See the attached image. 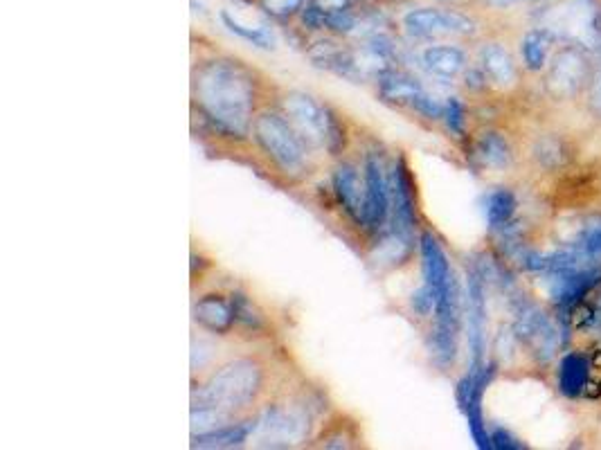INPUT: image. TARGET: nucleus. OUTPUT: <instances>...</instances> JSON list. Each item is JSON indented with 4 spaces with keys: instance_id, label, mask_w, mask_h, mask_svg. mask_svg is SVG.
<instances>
[{
    "instance_id": "16",
    "label": "nucleus",
    "mask_w": 601,
    "mask_h": 450,
    "mask_svg": "<svg viewBox=\"0 0 601 450\" xmlns=\"http://www.w3.org/2000/svg\"><path fill=\"white\" fill-rule=\"evenodd\" d=\"M194 320L217 336H226L235 327V306L223 295H203L194 302Z\"/></svg>"
},
{
    "instance_id": "12",
    "label": "nucleus",
    "mask_w": 601,
    "mask_h": 450,
    "mask_svg": "<svg viewBox=\"0 0 601 450\" xmlns=\"http://www.w3.org/2000/svg\"><path fill=\"white\" fill-rule=\"evenodd\" d=\"M601 284V268L586 266L550 275V295L561 311H570Z\"/></svg>"
},
{
    "instance_id": "15",
    "label": "nucleus",
    "mask_w": 601,
    "mask_h": 450,
    "mask_svg": "<svg viewBox=\"0 0 601 450\" xmlns=\"http://www.w3.org/2000/svg\"><path fill=\"white\" fill-rule=\"evenodd\" d=\"M334 192L343 210L365 228V180L354 165H340L334 174Z\"/></svg>"
},
{
    "instance_id": "17",
    "label": "nucleus",
    "mask_w": 601,
    "mask_h": 450,
    "mask_svg": "<svg viewBox=\"0 0 601 450\" xmlns=\"http://www.w3.org/2000/svg\"><path fill=\"white\" fill-rule=\"evenodd\" d=\"M480 63L484 77L500 88H509L518 81V70L514 57L500 43H487L480 52Z\"/></svg>"
},
{
    "instance_id": "3",
    "label": "nucleus",
    "mask_w": 601,
    "mask_h": 450,
    "mask_svg": "<svg viewBox=\"0 0 601 450\" xmlns=\"http://www.w3.org/2000/svg\"><path fill=\"white\" fill-rule=\"evenodd\" d=\"M282 111L300 138L307 142V147H322L334 156L345 147V131L336 115L311 95L298 93V90L286 93L282 97Z\"/></svg>"
},
{
    "instance_id": "27",
    "label": "nucleus",
    "mask_w": 601,
    "mask_h": 450,
    "mask_svg": "<svg viewBox=\"0 0 601 450\" xmlns=\"http://www.w3.org/2000/svg\"><path fill=\"white\" fill-rule=\"evenodd\" d=\"M410 304H412V309H415V313L421 315V318H428L430 313H435V297H433V293H430V288L426 284H421L417 291L412 293Z\"/></svg>"
},
{
    "instance_id": "11",
    "label": "nucleus",
    "mask_w": 601,
    "mask_h": 450,
    "mask_svg": "<svg viewBox=\"0 0 601 450\" xmlns=\"http://www.w3.org/2000/svg\"><path fill=\"white\" fill-rule=\"evenodd\" d=\"M365 180V228L370 232H381L390 223V178L385 176L381 160L367 156L363 165Z\"/></svg>"
},
{
    "instance_id": "24",
    "label": "nucleus",
    "mask_w": 601,
    "mask_h": 450,
    "mask_svg": "<svg viewBox=\"0 0 601 450\" xmlns=\"http://www.w3.org/2000/svg\"><path fill=\"white\" fill-rule=\"evenodd\" d=\"M475 158L480 160L482 167L489 169H505L511 160V151L507 140L496 131L482 133L475 142Z\"/></svg>"
},
{
    "instance_id": "10",
    "label": "nucleus",
    "mask_w": 601,
    "mask_h": 450,
    "mask_svg": "<svg viewBox=\"0 0 601 450\" xmlns=\"http://www.w3.org/2000/svg\"><path fill=\"white\" fill-rule=\"evenodd\" d=\"M390 223L394 234L412 241V232L417 228V198H415V183H412L410 169L406 160L399 158L390 176Z\"/></svg>"
},
{
    "instance_id": "18",
    "label": "nucleus",
    "mask_w": 601,
    "mask_h": 450,
    "mask_svg": "<svg viewBox=\"0 0 601 450\" xmlns=\"http://www.w3.org/2000/svg\"><path fill=\"white\" fill-rule=\"evenodd\" d=\"M421 66L435 77L455 79L466 68V54L457 45H430L421 52Z\"/></svg>"
},
{
    "instance_id": "4",
    "label": "nucleus",
    "mask_w": 601,
    "mask_h": 450,
    "mask_svg": "<svg viewBox=\"0 0 601 450\" xmlns=\"http://www.w3.org/2000/svg\"><path fill=\"white\" fill-rule=\"evenodd\" d=\"M250 131L266 156L286 174H298L307 165V142L300 138L284 113L264 111L255 115Z\"/></svg>"
},
{
    "instance_id": "6",
    "label": "nucleus",
    "mask_w": 601,
    "mask_h": 450,
    "mask_svg": "<svg viewBox=\"0 0 601 450\" xmlns=\"http://www.w3.org/2000/svg\"><path fill=\"white\" fill-rule=\"evenodd\" d=\"M493 376H496V363L469 367V372L462 376V381L455 387L457 405H460V410L466 414V421H469V430H471L475 446L482 450L493 448L491 432L487 428V423H484V414H482V396H484V392H487Z\"/></svg>"
},
{
    "instance_id": "5",
    "label": "nucleus",
    "mask_w": 601,
    "mask_h": 450,
    "mask_svg": "<svg viewBox=\"0 0 601 450\" xmlns=\"http://www.w3.org/2000/svg\"><path fill=\"white\" fill-rule=\"evenodd\" d=\"M514 333L516 338L523 342L529 351L541 360V363H547L556 351H559L563 336L561 331L556 329V324L550 320L541 306H536L534 302L525 300V297H516L514 302Z\"/></svg>"
},
{
    "instance_id": "26",
    "label": "nucleus",
    "mask_w": 601,
    "mask_h": 450,
    "mask_svg": "<svg viewBox=\"0 0 601 450\" xmlns=\"http://www.w3.org/2000/svg\"><path fill=\"white\" fill-rule=\"evenodd\" d=\"M444 122L448 126V131L457 135V138H462L466 117H464V104L460 102V97H448L444 108Z\"/></svg>"
},
{
    "instance_id": "19",
    "label": "nucleus",
    "mask_w": 601,
    "mask_h": 450,
    "mask_svg": "<svg viewBox=\"0 0 601 450\" xmlns=\"http://www.w3.org/2000/svg\"><path fill=\"white\" fill-rule=\"evenodd\" d=\"M424 93V86L419 84V79L406 75L399 70H385L379 75V95L383 102L390 104H415L417 97Z\"/></svg>"
},
{
    "instance_id": "2",
    "label": "nucleus",
    "mask_w": 601,
    "mask_h": 450,
    "mask_svg": "<svg viewBox=\"0 0 601 450\" xmlns=\"http://www.w3.org/2000/svg\"><path fill=\"white\" fill-rule=\"evenodd\" d=\"M264 365L253 358H239L223 365L219 372L199 392L192 394V408H217L230 417L241 408H248L264 392Z\"/></svg>"
},
{
    "instance_id": "34",
    "label": "nucleus",
    "mask_w": 601,
    "mask_h": 450,
    "mask_svg": "<svg viewBox=\"0 0 601 450\" xmlns=\"http://www.w3.org/2000/svg\"><path fill=\"white\" fill-rule=\"evenodd\" d=\"M487 3H489L491 7H498V9H507V7H514V5L536 3V0H487Z\"/></svg>"
},
{
    "instance_id": "7",
    "label": "nucleus",
    "mask_w": 601,
    "mask_h": 450,
    "mask_svg": "<svg viewBox=\"0 0 601 450\" xmlns=\"http://www.w3.org/2000/svg\"><path fill=\"white\" fill-rule=\"evenodd\" d=\"M592 81V70L586 52L577 45H565L556 52L545 72V90L556 99H572Z\"/></svg>"
},
{
    "instance_id": "32",
    "label": "nucleus",
    "mask_w": 601,
    "mask_h": 450,
    "mask_svg": "<svg viewBox=\"0 0 601 450\" xmlns=\"http://www.w3.org/2000/svg\"><path fill=\"white\" fill-rule=\"evenodd\" d=\"M536 156L541 158V162H543L545 167H554V165H559V162L563 160V149H561L559 142L543 140L541 147L536 149Z\"/></svg>"
},
{
    "instance_id": "9",
    "label": "nucleus",
    "mask_w": 601,
    "mask_h": 450,
    "mask_svg": "<svg viewBox=\"0 0 601 450\" xmlns=\"http://www.w3.org/2000/svg\"><path fill=\"white\" fill-rule=\"evenodd\" d=\"M466 322H469V347L471 367L487 363V291H484V275L478 266H471L466 273Z\"/></svg>"
},
{
    "instance_id": "13",
    "label": "nucleus",
    "mask_w": 601,
    "mask_h": 450,
    "mask_svg": "<svg viewBox=\"0 0 601 450\" xmlns=\"http://www.w3.org/2000/svg\"><path fill=\"white\" fill-rule=\"evenodd\" d=\"M307 426V417L302 412L271 405L257 421V432L266 446H289L291 441H300L307 435Z\"/></svg>"
},
{
    "instance_id": "1",
    "label": "nucleus",
    "mask_w": 601,
    "mask_h": 450,
    "mask_svg": "<svg viewBox=\"0 0 601 450\" xmlns=\"http://www.w3.org/2000/svg\"><path fill=\"white\" fill-rule=\"evenodd\" d=\"M194 104L214 129L244 138L253 129L259 81L255 70L239 59H212L194 70Z\"/></svg>"
},
{
    "instance_id": "31",
    "label": "nucleus",
    "mask_w": 601,
    "mask_h": 450,
    "mask_svg": "<svg viewBox=\"0 0 601 450\" xmlns=\"http://www.w3.org/2000/svg\"><path fill=\"white\" fill-rule=\"evenodd\" d=\"M262 7L268 14H273L277 18H286L298 12V9L304 5V0H259Z\"/></svg>"
},
{
    "instance_id": "23",
    "label": "nucleus",
    "mask_w": 601,
    "mask_h": 450,
    "mask_svg": "<svg viewBox=\"0 0 601 450\" xmlns=\"http://www.w3.org/2000/svg\"><path fill=\"white\" fill-rule=\"evenodd\" d=\"M516 207H518V203H516V196L511 189L498 187V189H493V192H489L487 198H484V216H487L489 228H493V230L507 228L511 219H514Z\"/></svg>"
},
{
    "instance_id": "21",
    "label": "nucleus",
    "mask_w": 601,
    "mask_h": 450,
    "mask_svg": "<svg viewBox=\"0 0 601 450\" xmlns=\"http://www.w3.org/2000/svg\"><path fill=\"white\" fill-rule=\"evenodd\" d=\"M257 432L255 421L244 423H228L212 432H203V435H192L194 448H235L241 446L248 437H253Z\"/></svg>"
},
{
    "instance_id": "25",
    "label": "nucleus",
    "mask_w": 601,
    "mask_h": 450,
    "mask_svg": "<svg viewBox=\"0 0 601 450\" xmlns=\"http://www.w3.org/2000/svg\"><path fill=\"white\" fill-rule=\"evenodd\" d=\"M221 21H223V25H226L232 34H237L239 39H244L248 43L257 45V48H262V50H273L275 48L277 39H275V34H273L271 27H266V25H257V27L241 25L228 12H221Z\"/></svg>"
},
{
    "instance_id": "20",
    "label": "nucleus",
    "mask_w": 601,
    "mask_h": 450,
    "mask_svg": "<svg viewBox=\"0 0 601 450\" xmlns=\"http://www.w3.org/2000/svg\"><path fill=\"white\" fill-rule=\"evenodd\" d=\"M590 378V360L586 354L570 351L561 358L559 365V390L568 399H579L586 390Z\"/></svg>"
},
{
    "instance_id": "35",
    "label": "nucleus",
    "mask_w": 601,
    "mask_h": 450,
    "mask_svg": "<svg viewBox=\"0 0 601 450\" xmlns=\"http://www.w3.org/2000/svg\"><path fill=\"white\" fill-rule=\"evenodd\" d=\"M590 324L595 329H601V295H599V302H597V306H595V313L590 315Z\"/></svg>"
},
{
    "instance_id": "29",
    "label": "nucleus",
    "mask_w": 601,
    "mask_h": 450,
    "mask_svg": "<svg viewBox=\"0 0 601 450\" xmlns=\"http://www.w3.org/2000/svg\"><path fill=\"white\" fill-rule=\"evenodd\" d=\"M577 246L586 250L592 259H601V223H595L583 230Z\"/></svg>"
},
{
    "instance_id": "28",
    "label": "nucleus",
    "mask_w": 601,
    "mask_h": 450,
    "mask_svg": "<svg viewBox=\"0 0 601 450\" xmlns=\"http://www.w3.org/2000/svg\"><path fill=\"white\" fill-rule=\"evenodd\" d=\"M412 106H415L417 113L428 117V120H439V117H444V108H446V104L439 102L437 97L428 95L426 90L417 97V102L412 104Z\"/></svg>"
},
{
    "instance_id": "14",
    "label": "nucleus",
    "mask_w": 601,
    "mask_h": 450,
    "mask_svg": "<svg viewBox=\"0 0 601 450\" xmlns=\"http://www.w3.org/2000/svg\"><path fill=\"white\" fill-rule=\"evenodd\" d=\"M419 252H421V273H424V284L430 288V293L437 300L451 282L455 279V273L451 268L442 243L437 241L433 232H421L419 237Z\"/></svg>"
},
{
    "instance_id": "30",
    "label": "nucleus",
    "mask_w": 601,
    "mask_h": 450,
    "mask_svg": "<svg viewBox=\"0 0 601 450\" xmlns=\"http://www.w3.org/2000/svg\"><path fill=\"white\" fill-rule=\"evenodd\" d=\"M595 45L599 50V70H597V75L592 77V81H590V102H592V106H595V111L601 113V9H599V16H597Z\"/></svg>"
},
{
    "instance_id": "8",
    "label": "nucleus",
    "mask_w": 601,
    "mask_h": 450,
    "mask_svg": "<svg viewBox=\"0 0 601 450\" xmlns=\"http://www.w3.org/2000/svg\"><path fill=\"white\" fill-rule=\"evenodd\" d=\"M403 27L415 39H437V36H471L475 23L469 16L451 9L419 7L403 16Z\"/></svg>"
},
{
    "instance_id": "22",
    "label": "nucleus",
    "mask_w": 601,
    "mask_h": 450,
    "mask_svg": "<svg viewBox=\"0 0 601 450\" xmlns=\"http://www.w3.org/2000/svg\"><path fill=\"white\" fill-rule=\"evenodd\" d=\"M552 43H554V32L550 27H536V30H529L523 36V41H520V54H523L525 68L532 72L543 70Z\"/></svg>"
},
{
    "instance_id": "33",
    "label": "nucleus",
    "mask_w": 601,
    "mask_h": 450,
    "mask_svg": "<svg viewBox=\"0 0 601 450\" xmlns=\"http://www.w3.org/2000/svg\"><path fill=\"white\" fill-rule=\"evenodd\" d=\"M491 446L500 450H523L525 444L518 437L511 435L505 428H493L491 430Z\"/></svg>"
}]
</instances>
